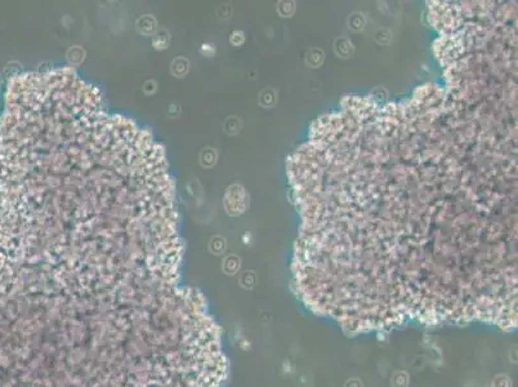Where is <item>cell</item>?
<instances>
[{
  "label": "cell",
  "instance_id": "cell-1",
  "mask_svg": "<svg viewBox=\"0 0 518 387\" xmlns=\"http://www.w3.org/2000/svg\"><path fill=\"white\" fill-rule=\"evenodd\" d=\"M0 305V387H222L200 296L137 267L40 257Z\"/></svg>",
  "mask_w": 518,
  "mask_h": 387
}]
</instances>
